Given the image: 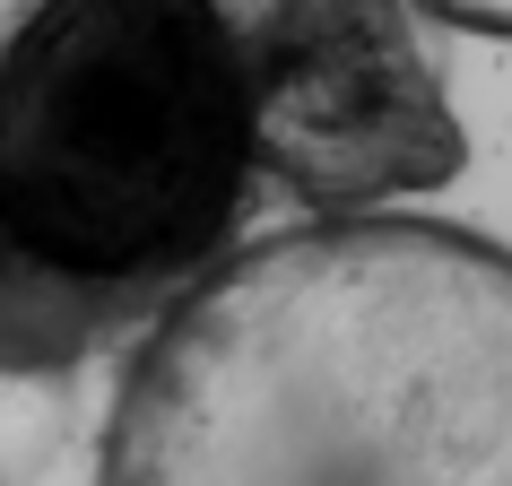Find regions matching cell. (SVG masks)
<instances>
[{
    "label": "cell",
    "mask_w": 512,
    "mask_h": 486,
    "mask_svg": "<svg viewBox=\"0 0 512 486\" xmlns=\"http://www.w3.org/2000/svg\"><path fill=\"white\" fill-rule=\"evenodd\" d=\"M261 191L200 0H27L0 27V374L139 339L243 252Z\"/></svg>",
    "instance_id": "obj_2"
},
{
    "label": "cell",
    "mask_w": 512,
    "mask_h": 486,
    "mask_svg": "<svg viewBox=\"0 0 512 486\" xmlns=\"http://www.w3.org/2000/svg\"><path fill=\"white\" fill-rule=\"evenodd\" d=\"M243 79L252 165L296 209L382 217L469 157L417 0H200Z\"/></svg>",
    "instance_id": "obj_3"
},
{
    "label": "cell",
    "mask_w": 512,
    "mask_h": 486,
    "mask_svg": "<svg viewBox=\"0 0 512 486\" xmlns=\"http://www.w3.org/2000/svg\"><path fill=\"white\" fill-rule=\"evenodd\" d=\"M417 9H434V18H452L469 35H512V0H417Z\"/></svg>",
    "instance_id": "obj_4"
},
{
    "label": "cell",
    "mask_w": 512,
    "mask_h": 486,
    "mask_svg": "<svg viewBox=\"0 0 512 486\" xmlns=\"http://www.w3.org/2000/svg\"><path fill=\"white\" fill-rule=\"evenodd\" d=\"M96 486H512V252L391 209L243 243L139 330Z\"/></svg>",
    "instance_id": "obj_1"
}]
</instances>
